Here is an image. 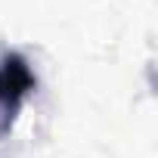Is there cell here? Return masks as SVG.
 <instances>
[{
  "label": "cell",
  "mask_w": 158,
  "mask_h": 158,
  "mask_svg": "<svg viewBox=\"0 0 158 158\" xmlns=\"http://www.w3.org/2000/svg\"><path fill=\"white\" fill-rule=\"evenodd\" d=\"M34 90V74L19 53H6L0 59V130H6L22 106V99Z\"/></svg>",
  "instance_id": "obj_1"
}]
</instances>
